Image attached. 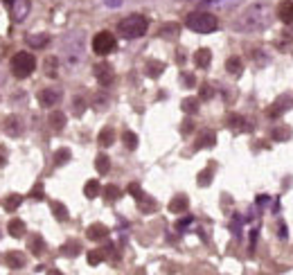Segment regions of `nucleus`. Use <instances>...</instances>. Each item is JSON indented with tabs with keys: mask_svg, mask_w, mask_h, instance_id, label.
Here are the masks:
<instances>
[{
	"mask_svg": "<svg viewBox=\"0 0 293 275\" xmlns=\"http://www.w3.org/2000/svg\"><path fill=\"white\" fill-rule=\"evenodd\" d=\"M75 106H72V111H75V115H81L83 108H86V101L81 100V97H75V101H72Z\"/></svg>",
	"mask_w": 293,
	"mask_h": 275,
	"instance_id": "e433bc0d",
	"label": "nucleus"
},
{
	"mask_svg": "<svg viewBox=\"0 0 293 275\" xmlns=\"http://www.w3.org/2000/svg\"><path fill=\"white\" fill-rule=\"evenodd\" d=\"M86 237H88L90 242H100V239H106L108 237V228H106L104 224H93L86 230Z\"/></svg>",
	"mask_w": 293,
	"mask_h": 275,
	"instance_id": "1a4fd4ad",
	"label": "nucleus"
},
{
	"mask_svg": "<svg viewBox=\"0 0 293 275\" xmlns=\"http://www.w3.org/2000/svg\"><path fill=\"white\" fill-rule=\"evenodd\" d=\"M226 70H228V75L239 77V75H241V70H243V61L239 59V56H230V59L226 61Z\"/></svg>",
	"mask_w": 293,
	"mask_h": 275,
	"instance_id": "2eb2a0df",
	"label": "nucleus"
},
{
	"mask_svg": "<svg viewBox=\"0 0 293 275\" xmlns=\"http://www.w3.org/2000/svg\"><path fill=\"white\" fill-rule=\"evenodd\" d=\"M214 95V90L210 88V86L205 84V86H201V97H203V100H210V97Z\"/></svg>",
	"mask_w": 293,
	"mask_h": 275,
	"instance_id": "ea45409f",
	"label": "nucleus"
},
{
	"mask_svg": "<svg viewBox=\"0 0 293 275\" xmlns=\"http://www.w3.org/2000/svg\"><path fill=\"white\" fill-rule=\"evenodd\" d=\"M214 142H216V135L212 133V131H205V133L199 138V142L194 145V149H203V147H214Z\"/></svg>",
	"mask_w": 293,
	"mask_h": 275,
	"instance_id": "aec40b11",
	"label": "nucleus"
},
{
	"mask_svg": "<svg viewBox=\"0 0 293 275\" xmlns=\"http://www.w3.org/2000/svg\"><path fill=\"white\" fill-rule=\"evenodd\" d=\"M95 169H97L100 174H108V169H111V158L106 156V153H100V156L95 158Z\"/></svg>",
	"mask_w": 293,
	"mask_h": 275,
	"instance_id": "a211bd4d",
	"label": "nucleus"
},
{
	"mask_svg": "<svg viewBox=\"0 0 293 275\" xmlns=\"http://www.w3.org/2000/svg\"><path fill=\"white\" fill-rule=\"evenodd\" d=\"M210 63H212V50L201 48V50L194 52V66L196 68H208Z\"/></svg>",
	"mask_w": 293,
	"mask_h": 275,
	"instance_id": "9b49d317",
	"label": "nucleus"
},
{
	"mask_svg": "<svg viewBox=\"0 0 293 275\" xmlns=\"http://www.w3.org/2000/svg\"><path fill=\"white\" fill-rule=\"evenodd\" d=\"M59 100H61V93L56 88H45V90H41L39 93V104L41 106H45V108L59 104Z\"/></svg>",
	"mask_w": 293,
	"mask_h": 275,
	"instance_id": "0eeeda50",
	"label": "nucleus"
},
{
	"mask_svg": "<svg viewBox=\"0 0 293 275\" xmlns=\"http://www.w3.org/2000/svg\"><path fill=\"white\" fill-rule=\"evenodd\" d=\"M181 108L185 113H196V111H199V100H196V97H187V100H183Z\"/></svg>",
	"mask_w": 293,
	"mask_h": 275,
	"instance_id": "c85d7f7f",
	"label": "nucleus"
},
{
	"mask_svg": "<svg viewBox=\"0 0 293 275\" xmlns=\"http://www.w3.org/2000/svg\"><path fill=\"white\" fill-rule=\"evenodd\" d=\"M122 140H124L127 149H135V147H138V135L133 133V131H124V133H122Z\"/></svg>",
	"mask_w": 293,
	"mask_h": 275,
	"instance_id": "bb28decb",
	"label": "nucleus"
},
{
	"mask_svg": "<svg viewBox=\"0 0 293 275\" xmlns=\"http://www.w3.org/2000/svg\"><path fill=\"white\" fill-rule=\"evenodd\" d=\"M115 48H117V41L111 32H97L93 36V52L95 54L106 56V54H111Z\"/></svg>",
	"mask_w": 293,
	"mask_h": 275,
	"instance_id": "20e7f679",
	"label": "nucleus"
},
{
	"mask_svg": "<svg viewBox=\"0 0 293 275\" xmlns=\"http://www.w3.org/2000/svg\"><path fill=\"white\" fill-rule=\"evenodd\" d=\"M104 197H106V201H117V199L122 197V192H120V187L117 185H106L104 187Z\"/></svg>",
	"mask_w": 293,
	"mask_h": 275,
	"instance_id": "a878e982",
	"label": "nucleus"
},
{
	"mask_svg": "<svg viewBox=\"0 0 293 275\" xmlns=\"http://www.w3.org/2000/svg\"><path fill=\"white\" fill-rule=\"evenodd\" d=\"M201 187H205V185H210L212 183V167H208V169H203L199 174V180H196Z\"/></svg>",
	"mask_w": 293,
	"mask_h": 275,
	"instance_id": "2f4dec72",
	"label": "nucleus"
},
{
	"mask_svg": "<svg viewBox=\"0 0 293 275\" xmlns=\"http://www.w3.org/2000/svg\"><path fill=\"white\" fill-rule=\"evenodd\" d=\"M2 156H7V151H5V149H2V147H0V165H2V160H5V158H2Z\"/></svg>",
	"mask_w": 293,
	"mask_h": 275,
	"instance_id": "c03bdc74",
	"label": "nucleus"
},
{
	"mask_svg": "<svg viewBox=\"0 0 293 275\" xmlns=\"http://www.w3.org/2000/svg\"><path fill=\"white\" fill-rule=\"evenodd\" d=\"M243 120L241 118H239V115H233V118H230V120H228V124H233V126H235V129H246V126H243Z\"/></svg>",
	"mask_w": 293,
	"mask_h": 275,
	"instance_id": "4c0bfd02",
	"label": "nucleus"
},
{
	"mask_svg": "<svg viewBox=\"0 0 293 275\" xmlns=\"http://www.w3.org/2000/svg\"><path fill=\"white\" fill-rule=\"evenodd\" d=\"M5 262L9 269H23L25 266V255L18 253V250H11V253L5 255Z\"/></svg>",
	"mask_w": 293,
	"mask_h": 275,
	"instance_id": "4468645a",
	"label": "nucleus"
},
{
	"mask_svg": "<svg viewBox=\"0 0 293 275\" xmlns=\"http://www.w3.org/2000/svg\"><path fill=\"white\" fill-rule=\"evenodd\" d=\"M293 106V100L291 97H280V100L275 101V104H273L271 108H268V115H271V118H277V115H280V113L282 111H289V108Z\"/></svg>",
	"mask_w": 293,
	"mask_h": 275,
	"instance_id": "f8f14e48",
	"label": "nucleus"
},
{
	"mask_svg": "<svg viewBox=\"0 0 293 275\" xmlns=\"http://www.w3.org/2000/svg\"><path fill=\"white\" fill-rule=\"evenodd\" d=\"M5 7L9 9V16L14 23H23L29 14V2L27 0H2Z\"/></svg>",
	"mask_w": 293,
	"mask_h": 275,
	"instance_id": "39448f33",
	"label": "nucleus"
},
{
	"mask_svg": "<svg viewBox=\"0 0 293 275\" xmlns=\"http://www.w3.org/2000/svg\"><path fill=\"white\" fill-rule=\"evenodd\" d=\"M183 81L187 84V88H192V86L196 84V79H194V75H183Z\"/></svg>",
	"mask_w": 293,
	"mask_h": 275,
	"instance_id": "79ce46f5",
	"label": "nucleus"
},
{
	"mask_svg": "<svg viewBox=\"0 0 293 275\" xmlns=\"http://www.w3.org/2000/svg\"><path fill=\"white\" fill-rule=\"evenodd\" d=\"M9 68H11V75H14V77L25 79L36 70V59H34L29 52H18V54L11 56Z\"/></svg>",
	"mask_w": 293,
	"mask_h": 275,
	"instance_id": "7ed1b4c3",
	"label": "nucleus"
},
{
	"mask_svg": "<svg viewBox=\"0 0 293 275\" xmlns=\"http://www.w3.org/2000/svg\"><path fill=\"white\" fill-rule=\"evenodd\" d=\"M5 129H7V135H21L23 133V122H21V118L18 115H9L7 118V124H5Z\"/></svg>",
	"mask_w": 293,
	"mask_h": 275,
	"instance_id": "ddd939ff",
	"label": "nucleus"
},
{
	"mask_svg": "<svg viewBox=\"0 0 293 275\" xmlns=\"http://www.w3.org/2000/svg\"><path fill=\"white\" fill-rule=\"evenodd\" d=\"M79 248H81V246H79L77 242H68L66 246L61 248V253L68 255V257H75V255H79Z\"/></svg>",
	"mask_w": 293,
	"mask_h": 275,
	"instance_id": "7c9ffc66",
	"label": "nucleus"
},
{
	"mask_svg": "<svg viewBox=\"0 0 293 275\" xmlns=\"http://www.w3.org/2000/svg\"><path fill=\"white\" fill-rule=\"evenodd\" d=\"M162 70H165V63H160V61H149V63H147V75L154 77V79L160 77Z\"/></svg>",
	"mask_w": 293,
	"mask_h": 275,
	"instance_id": "b1692460",
	"label": "nucleus"
},
{
	"mask_svg": "<svg viewBox=\"0 0 293 275\" xmlns=\"http://www.w3.org/2000/svg\"><path fill=\"white\" fill-rule=\"evenodd\" d=\"M50 126L54 131H61L63 126H66V115H63V113H59V111H54L50 115Z\"/></svg>",
	"mask_w": 293,
	"mask_h": 275,
	"instance_id": "4be33fe9",
	"label": "nucleus"
},
{
	"mask_svg": "<svg viewBox=\"0 0 293 275\" xmlns=\"http://www.w3.org/2000/svg\"><path fill=\"white\" fill-rule=\"evenodd\" d=\"M50 208H52V212H54V217H56L59 221H68V208L63 205V203L52 201V203H50Z\"/></svg>",
	"mask_w": 293,
	"mask_h": 275,
	"instance_id": "412c9836",
	"label": "nucleus"
},
{
	"mask_svg": "<svg viewBox=\"0 0 293 275\" xmlns=\"http://www.w3.org/2000/svg\"><path fill=\"white\" fill-rule=\"evenodd\" d=\"M102 192V185H100V180H88L86 185H83V194H86V199H95L97 194Z\"/></svg>",
	"mask_w": 293,
	"mask_h": 275,
	"instance_id": "6ab92c4d",
	"label": "nucleus"
},
{
	"mask_svg": "<svg viewBox=\"0 0 293 275\" xmlns=\"http://www.w3.org/2000/svg\"><path fill=\"white\" fill-rule=\"evenodd\" d=\"M7 230H9L11 237H16V239H21L23 235H25V221L21 219H11L9 225H7Z\"/></svg>",
	"mask_w": 293,
	"mask_h": 275,
	"instance_id": "f3484780",
	"label": "nucleus"
},
{
	"mask_svg": "<svg viewBox=\"0 0 293 275\" xmlns=\"http://www.w3.org/2000/svg\"><path fill=\"white\" fill-rule=\"evenodd\" d=\"M185 25L196 34H210L219 27V21H216L214 14H208V11H192L187 21H185Z\"/></svg>",
	"mask_w": 293,
	"mask_h": 275,
	"instance_id": "f03ea898",
	"label": "nucleus"
},
{
	"mask_svg": "<svg viewBox=\"0 0 293 275\" xmlns=\"http://www.w3.org/2000/svg\"><path fill=\"white\" fill-rule=\"evenodd\" d=\"M289 138H291V129H282V126H280V129L273 131V140L284 142V140H289Z\"/></svg>",
	"mask_w": 293,
	"mask_h": 275,
	"instance_id": "f704fd0d",
	"label": "nucleus"
},
{
	"mask_svg": "<svg viewBox=\"0 0 293 275\" xmlns=\"http://www.w3.org/2000/svg\"><path fill=\"white\" fill-rule=\"evenodd\" d=\"M129 194H131L133 199H138V201H140V199L144 197V192H142V187H140L138 183H131V185H129Z\"/></svg>",
	"mask_w": 293,
	"mask_h": 275,
	"instance_id": "c9c22d12",
	"label": "nucleus"
},
{
	"mask_svg": "<svg viewBox=\"0 0 293 275\" xmlns=\"http://www.w3.org/2000/svg\"><path fill=\"white\" fill-rule=\"evenodd\" d=\"M147 29H149V21L144 16H140V14H131V16L122 18L120 25H117V32L124 39H140V36L147 34Z\"/></svg>",
	"mask_w": 293,
	"mask_h": 275,
	"instance_id": "f257e3e1",
	"label": "nucleus"
},
{
	"mask_svg": "<svg viewBox=\"0 0 293 275\" xmlns=\"http://www.w3.org/2000/svg\"><path fill=\"white\" fill-rule=\"evenodd\" d=\"M104 257H106L104 248H100V250H93V253H88V264L90 266H97L100 262H104Z\"/></svg>",
	"mask_w": 293,
	"mask_h": 275,
	"instance_id": "cd10ccee",
	"label": "nucleus"
},
{
	"mask_svg": "<svg viewBox=\"0 0 293 275\" xmlns=\"http://www.w3.org/2000/svg\"><path fill=\"white\" fill-rule=\"evenodd\" d=\"M93 73H95V79H97L102 86H111L113 79H115V73H113L111 63H106V61L97 63V66L93 68Z\"/></svg>",
	"mask_w": 293,
	"mask_h": 275,
	"instance_id": "423d86ee",
	"label": "nucleus"
},
{
	"mask_svg": "<svg viewBox=\"0 0 293 275\" xmlns=\"http://www.w3.org/2000/svg\"><path fill=\"white\" fill-rule=\"evenodd\" d=\"M277 18L282 23H293V2L291 0H284V2H280L277 5Z\"/></svg>",
	"mask_w": 293,
	"mask_h": 275,
	"instance_id": "9d476101",
	"label": "nucleus"
},
{
	"mask_svg": "<svg viewBox=\"0 0 293 275\" xmlns=\"http://www.w3.org/2000/svg\"><path fill=\"white\" fill-rule=\"evenodd\" d=\"M122 2H124V0H104V5H108V7H113V9H115V7H120Z\"/></svg>",
	"mask_w": 293,
	"mask_h": 275,
	"instance_id": "37998d69",
	"label": "nucleus"
},
{
	"mask_svg": "<svg viewBox=\"0 0 293 275\" xmlns=\"http://www.w3.org/2000/svg\"><path fill=\"white\" fill-rule=\"evenodd\" d=\"M97 142H100L102 147H111L113 142H115V131H113L111 126L102 129V131H100V135H97Z\"/></svg>",
	"mask_w": 293,
	"mask_h": 275,
	"instance_id": "dca6fc26",
	"label": "nucleus"
},
{
	"mask_svg": "<svg viewBox=\"0 0 293 275\" xmlns=\"http://www.w3.org/2000/svg\"><path fill=\"white\" fill-rule=\"evenodd\" d=\"M70 160V149H59L54 153V165H66Z\"/></svg>",
	"mask_w": 293,
	"mask_h": 275,
	"instance_id": "473e14b6",
	"label": "nucleus"
},
{
	"mask_svg": "<svg viewBox=\"0 0 293 275\" xmlns=\"http://www.w3.org/2000/svg\"><path fill=\"white\" fill-rule=\"evenodd\" d=\"M187 208H189V199L185 197V194H176V197L169 201V212H174V214L187 212Z\"/></svg>",
	"mask_w": 293,
	"mask_h": 275,
	"instance_id": "6e6552de",
	"label": "nucleus"
},
{
	"mask_svg": "<svg viewBox=\"0 0 293 275\" xmlns=\"http://www.w3.org/2000/svg\"><path fill=\"white\" fill-rule=\"evenodd\" d=\"M29 248H32V255H41V253H43V248H45L43 237L32 235V239H29Z\"/></svg>",
	"mask_w": 293,
	"mask_h": 275,
	"instance_id": "393cba45",
	"label": "nucleus"
},
{
	"mask_svg": "<svg viewBox=\"0 0 293 275\" xmlns=\"http://www.w3.org/2000/svg\"><path fill=\"white\" fill-rule=\"evenodd\" d=\"M21 203H23V197H21V194H7V199H5V210H7V212H14V210H16Z\"/></svg>",
	"mask_w": 293,
	"mask_h": 275,
	"instance_id": "5701e85b",
	"label": "nucleus"
},
{
	"mask_svg": "<svg viewBox=\"0 0 293 275\" xmlns=\"http://www.w3.org/2000/svg\"><path fill=\"white\" fill-rule=\"evenodd\" d=\"M178 29H181V27H178L176 23H169V25H162V27H160V34H162V36H172V39H174V36H178Z\"/></svg>",
	"mask_w": 293,
	"mask_h": 275,
	"instance_id": "72a5a7b5",
	"label": "nucleus"
},
{
	"mask_svg": "<svg viewBox=\"0 0 293 275\" xmlns=\"http://www.w3.org/2000/svg\"><path fill=\"white\" fill-rule=\"evenodd\" d=\"M54 66H56V59H48V61H45V68H48V75H50V77H54L56 75Z\"/></svg>",
	"mask_w": 293,
	"mask_h": 275,
	"instance_id": "58836bf2",
	"label": "nucleus"
},
{
	"mask_svg": "<svg viewBox=\"0 0 293 275\" xmlns=\"http://www.w3.org/2000/svg\"><path fill=\"white\" fill-rule=\"evenodd\" d=\"M48 36H43V34H41V36H34V34H29L27 36V43L32 45V48H43V45H48Z\"/></svg>",
	"mask_w": 293,
	"mask_h": 275,
	"instance_id": "c756f323",
	"label": "nucleus"
},
{
	"mask_svg": "<svg viewBox=\"0 0 293 275\" xmlns=\"http://www.w3.org/2000/svg\"><path fill=\"white\" fill-rule=\"evenodd\" d=\"M32 197H34V199H43V185H41V183H36V185H34Z\"/></svg>",
	"mask_w": 293,
	"mask_h": 275,
	"instance_id": "a19ab883",
	"label": "nucleus"
}]
</instances>
